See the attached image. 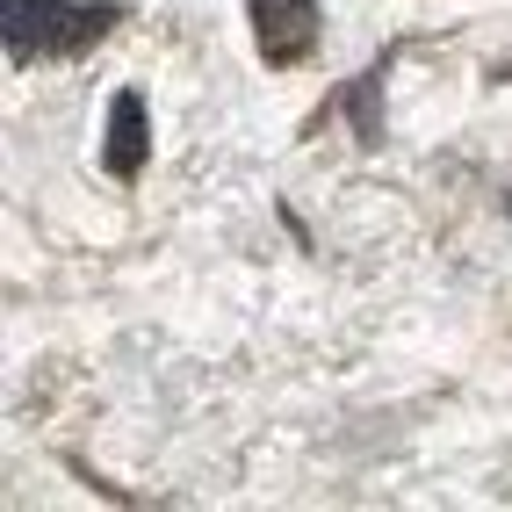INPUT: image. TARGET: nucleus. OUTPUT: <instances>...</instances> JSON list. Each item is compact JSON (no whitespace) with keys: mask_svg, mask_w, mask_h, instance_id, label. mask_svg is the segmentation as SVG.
Here are the masks:
<instances>
[{"mask_svg":"<svg viewBox=\"0 0 512 512\" xmlns=\"http://www.w3.org/2000/svg\"><path fill=\"white\" fill-rule=\"evenodd\" d=\"M123 22L116 0H0V37H8L15 65L37 58H80Z\"/></svg>","mask_w":512,"mask_h":512,"instance_id":"f257e3e1","label":"nucleus"},{"mask_svg":"<svg viewBox=\"0 0 512 512\" xmlns=\"http://www.w3.org/2000/svg\"><path fill=\"white\" fill-rule=\"evenodd\" d=\"M246 15H253V44L267 51V65H289V58H311L318 44V0H246Z\"/></svg>","mask_w":512,"mask_h":512,"instance_id":"f03ea898","label":"nucleus"},{"mask_svg":"<svg viewBox=\"0 0 512 512\" xmlns=\"http://www.w3.org/2000/svg\"><path fill=\"white\" fill-rule=\"evenodd\" d=\"M101 159H109L116 181H138V174H145V159H152V116H145V94H138V87H116V94H109Z\"/></svg>","mask_w":512,"mask_h":512,"instance_id":"7ed1b4c3","label":"nucleus"}]
</instances>
